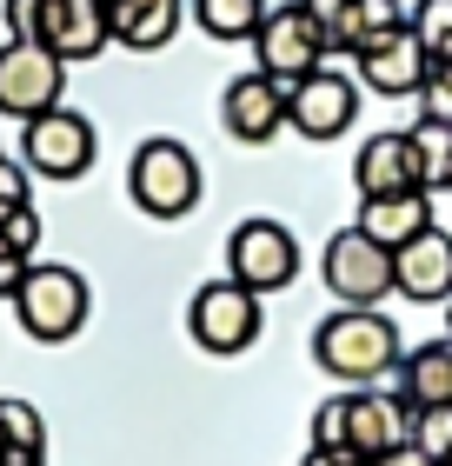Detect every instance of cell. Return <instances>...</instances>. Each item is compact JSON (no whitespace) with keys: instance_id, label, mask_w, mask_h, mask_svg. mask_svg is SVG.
I'll return each instance as SVG.
<instances>
[{"instance_id":"12","label":"cell","mask_w":452,"mask_h":466,"mask_svg":"<svg viewBox=\"0 0 452 466\" xmlns=\"http://www.w3.org/2000/svg\"><path fill=\"white\" fill-rule=\"evenodd\" d=\"M353 180H359V200H379V194H433V187H426V167H419V140L413 134H373L353 154Z\"/></svg>"},{"instance_id":"26","label":"cell","mask_w":452,"mask_h":466,"mask_svg":"<svg viewBox=\"0 0 452 466\" xmlns=\"http://www.w3.org/2000/svg\"><path fill=\"white\" fill-rule=\"evenodd\" d=\"M419 114L433 127H452V60H433L419 80Z\"/></svg>"},{"instance_id":"21","label":"cell","mask_w":452,"mask_h":466,"mask_svg":"<svg viewBox=\"0 0 452 466\" xmlns=\"http://www.w3.org/2000/svg\"><path fill=\"white\" fill-rule=\"evenodd\" d=\"M406 27V7L399 0H353V14H347V54L359 60L366 47H379L386 34H399Z\"/></svg>"},{"instance_id":"1","label":"cell","mask_w":452,"mask_h":466,"mask_svg":"<svg viewBox=\"0 0 452 466\" xmlns=\"http://www.w3.org/2000/svg\"><path fill=\"white\" fill-rule=\"evenodd\" d=\"M313 360H319V373H333V380L373 387V380H386L406 353H399V327L386 320L379 307H339V313L319 320Z\"/></svg>"},{"instance_id":"15","label":"cell","mask_w":452,"mask_h":466,"mask_svg":"<svg viewBox=\"0 0 452 466\" xmlns=\"http://www.w3.org/2000/svg\"><path fill=\"white\" fill-rule=\"evenodd\" d=\"M413 433V407H406V393H347V447L379 460L386 447H399V440Z\"/></svg>"},{"instance_id":"24","label":"cell","mask_w":452,"mask_h":466,"mask_svg":"<svg viewBox=\"0 0 452 466\" xmlns=\"http://www.w3.org/2000/svg\"><path fill=\"white\" fill-rule=\"evenodd\" d=\"M413 440L419 453H433V460H446L452 453V400H439V407H413Z\"/></svg>"},{"instance_id":"16","label":"cell","mask_w":452,"mask_h":466,"mask_svg":"<svg viewBox=\"0 0 452 466\" xmlns=\"http://www.w3.org/2000/svg\"><path fill=\"white\" fill-rule=\"evenodd\" d=\"M426 67H433V54L419 47V34H413V27L386 34L379 47H366V54H359V80H366L373 94H386V100H406V94H419Z\"/></svg>"},{"instance_id":"35","label":"cell","mask_w":452,"mask_h":466,"mask_svg":"<svg viewBox=\"0 0 452 466\" xmlns=\"http://www.w3.org/2000/svg\"><path fill=\"white\" fill-rule=\"evenodd\" d=\"M446 340H452V300H446Z\"/></svg>"},{"instance_id":"3","label":"cell","mask_w":452,"mask_h":466,"mask_svg":"<svg viewBox=\"0 0 452 466\" xmlns=\"http://www.w3.org/2000/svg\"><path fill=\"white\" fill-rule=\"evenodd\" d=\"M126 194L154 220H186L200 207V160H193V147L166 140V134L146 140L134 154V167H126Z\"/></svg>"},{"instance_id":"36","label":"cell","mask_w":452,"mask_h":466,"mask_svg":"<svg viewBox=\"0 0 452 466\" xmlns=\"http://www.w3.org/2000/svg\"><path fill=\"white\" fill-rule=\"evenodd\" d=\"M439 466H452V453H446V460H439Z\"/></svg>"},{"instance_id":"19","label":"cell","mask_w":452,"mask_h":466,"mask_svg":"<svg viewBox=\"0 0 452 466\" xmlns=\"http://www.w3.org/2000/svg\"><path fill=\"white\" fill-rule=\"evenodd\" d=\"M399 393L406 407H439V400H452V340H426L399 360Z\"/></svg>"},{"instance_id":"22","label":"cell","mask_w":452,"mask_h":466,"mask_svg":"<svg viewBox=\"0 0 452 466\" xmlns=\"http://www.w3.org/2000/svg\"><path fill=\"white\" fill-rule=\"evenodd\" d=\"M0 447H20V453H47V420H40L34 400L7 393L0 400Z\"/></svg>"},{"instance_id":"6","label":"cell","mask_w":452,"mask_h":466,"mask_svg":"<svg viewBox=\"0 0 452 466\" xmlns=\"http://www.w3.org/2000/svg\"><path fill=\"white\" fill-rule=\"evenodd\" d=\"M100 140H94V120L74 114V107H54L40 120H20V160L34 167L40 180H80L94 167Z\"/></svg>"},{"instance_id":"11","label":"cell","mask_w":452,"mask_h":466,"mask_svg":"<svg viewBox=\"0 0 452 466\" xmlns=\"http://www.w3.org/2000/svg\"><path fill=\"white\" fill-rule=\"evenodd\" d=\"M220 127L240 147H266L279 127H286V80H273V74H240V80H226V94H220Z\"/></svg>"},{"instance_id":"5","label":"cell","mask_w":452,"mask_h":466,"mask_svg":"<svg viewBox=\"0 0 452 466\" xmlns=\"http://www.w3.org/2000/svg\"><path fill=\"white\" fill-rule=\"evenodd\" d=\"M67 94V60L47 54L40 40H7L0 47V114L7 120H40Z\"/></svg>"},{"instance_id":"2","label":"cell","mask_w":452,"mask_h":466,"mask_svg":"<svg viewBox=\"0 0 452 466\" xmlns=\"http://www.w3.org/2000/svg\"><path fill=\"white\" fill-rule=\"evenodd\" d=\"M87 307H94V293H87V280H80L74 267L34 260L27 280L14 287V313H20V327H27V340H40V347L74 340V333L87 327Z\"/></svg>"},{"instance_id":"32","label":"cell","mask_w":452,"mask_h":466,"mask_svg":"<svg viewBox=\"0 0 452 466\" xmlns=\"http://www.w3.org/2000/svg\"><path fill=\"white\" fill-rule=\"evenodd\" d=\"M306 466H373V460L353 447H306Z\"/></svg>"},{"instance_id":"4","label":"cell","mask_w":452,"mask_h":466,"mask_svg":"<svg viewBox=\"0 0 452 466\" xmlns=\"http://www.w3.org/2000/svg\"><path fill=\"white\" fill-rule=\"evenodd\" d=\"M319 280L339 307H379L386 293H393V247H379L373 233H333L326 253H319Z\"/></svg>"},{"instance_id":"33","label":"cell","mask_w":452,"mask_h":466,"mask_svg":"<svg viewBox=\"0 0 452 466\" xmlns=\"http://www.w3.org/2000/svg\"><path fill=\"white\" fill-rule=\"evenodd\" d=\"M373 466H439V460H433V453H419L413 440H399V447H386V453H379Z\"/></svg>"},{"instance_id":"17","label":"cell","mask_w":452,"mask_h":466,"mask_svg":"<svg viewBox=\"0 0 452 466\" xmlns=\"http://www.w3.org/2000/svg\"><path fill=\"white\" fill-rule=\"evenodd\" d=\"M186 0H106V34L134 54H160L180 34Z\"/></svg>"},{"instance_id":"8","label":"cell","mask_w":452,"mask_h":466,"mask_svg":"<svg viewBox=\"0 0 452 466\" xmlns=\"http://www.w3.org/2000/svg\"><path fill=\"white\" fill-rule=\"evenodd\" d=\"M186 327L206 353H246L260 340V293L240 287V280H213V287L193 293Z\"/></svg>"},{"instance_id":"25","label":"cell","mask_w":452,"mask_h":466,"mask_svg":"<svg viewBox=\"0 0 452 466\" xmlns=\"http://www.w3.org/2000/svg\"><path fill=\"white\" fill-rule=\"evenodd\" d=\"M413 140H419L426 187H446V180H452V127H433V120H419V127H413Z\"/></svg>"},{"instance_id":"9","label":"cell","mask_w":452,"mask_h":466,"mask_svg":"<svg viewBox=\"0 0 452 466\" xmlns=\"http://www.w3.org/2000/svg\"><path fill=\"white\" fill-rule=\"evenodd\" d=\"M253 54H260V74L273 80H306L313 67H326V47H319V27L306 20V7L299 0H286V7H266L260 34H253Z\"/></svg>"},{"instance_id":"10","label":"cell","mask_w":452,"mask_h":466,"mask_svg":"<svg viewBox=\"0 0 452 466\" xmlns=\"http://www.w3.org/2000/svg\"><path fill=\"white\" fill-rule=\"evenodd\" d=\"M353 114H359V87L333 67H313L306 80L286 87V127L306 140H339L353 127Z\"/></svg>"},{"instance_id":"14","label":"cell","mask_w":452,"mask_h":466,"mask_svg":"<svg viewBox=\"0 0 452 466\" xmlns=\"http://www.w3.org/2000/svg\"><path fill=\"white\" fill-rule=\"evenodd\" d=\"M393 293H406L419 307L452 300V233L446 227H426L419 240L393 247Z\"/></svg>"},{"instance_id":"29","label":"cell","mask_w":452,"mask_h":466,"mask_svg":"<svg viewBox=\"0 0 452 466\" xmlns=\"http://www.w3.org/2000/svg\"><path fill=\"white\" fill-rule=\"evenodd\" d=\"M0 240L20 247V253H34V247H40V214H34V207H14V214H0Z\"/></svg>"},{"instance_id":"34","label":"cell","mask_w":452,"mask_h":466,"mask_svg":"<svg viewBox=\"0 0 452 466\" xmlns=\"http://www.w3.org/2000/svg\"><path fill=\"white\" fill-rule=\"evenodd\" d=\"M0 466H47V453H20V447H0Z\"/></svg>"},{"instance_id":"30","label":"cell","mask_w":452,"mask_h":466,"mask_svg":"<svg viewBox=\"0 0 452 466\" xmlns=\"http://www.w3.org/2000/svg\"><path fill=\"white\" fill-rule=\"evenodd\" d=\"M14 207H34L27 200V167H14L7 154H0V214H14Z\"/></svg>"},{"instance_id":"28","label":"cell","mask_w":452,"mask_h":466,"mask_svg":"<svg viewBox=\"0 0 452 466\" xmlns=\"http://www.w3.org/2000/svg\"><path fill=\"white\" fill-rule=\"evenodd\" d=\"M313 447H347V393H333L313 413Z\"/></svg>"},{"instance_id":"18","label":"cell","mask_w":452,"mask_h":466,"mask_svg":"<svg viewBox=\"0 0 452 466\" xmlns=\"http://www.w3.org/2000/svg\"><path fill=\"white\" fill-rule=\"evenodd\" d=\"M359 233H373L379 247H406V240H419L426 227H439L433 220V194H379V200H359Z\"/></svg>"},{"instance_id":"23","label":"cell","mask_w":452,"mask_h":466,"mask_svg":"<svg viewBox=\"0 0 452 466\" xmlns=\"http://www.w3.org/2000/svg\"><path fill=\"white\" fill-rule=\"evenodd\" d=\"M406 27L419 34V47L433 60H452V0H419V7L406 14Z\"/></svg>"},{"instance_id":"37","label":"cell","mask_w":452,"mask_h":466,"mask_svg":"<svg viewBox=\"0 0 452 466\" xmlns=\"http://www.w3.org/2000/svg\"><path fill=\"white\" fill-rule=\"evenodd\" d=\"M446 194H452V180H446Z\"/></svg>"},{"instance_id":"27","label":"cell","mask_w":452,"mask_h":466,"mask_svg":"<svg viewBox=\"0 0 452 466\" xmlns=\"http://www.w3.org/2000/svg\"><path fill=\"white\" fill-rule=\"evenodd\" d=\"M299 7H306V20L319 27V47L347 54V14H353V0H299Z\"/></svg>"},{"instance_id":"7","label":"cell","mask_w":452,"mask_h":466,"mask_svg":"<svg viewBox=\"0 0 452 466\" xmlns=\"http://www.w3.org/2000/svg\"><path fill=\"white\" fill-rule=\"evenodd\" d=\"M226 280H240L253 293H279L299 280V240L279 220H240L226 240Z\"/></svg>"},{"instance_id":"20","label":"cell","mask_w":452,"mask_h":466,"mask_svg":"<svg viewBox=\"0 0 452 466\" xmlns=\"http://www.w3.org/2000/svg\"><path fill=\"white\" fill-rule=\"evenodd\" d=\"M193 20L213 40H253L266 20V0H193Z\"/></svg>"},{"instance_id":"31","label":"cell","mask_w":452,"mask_h":466,"mask_svg":"<svg viewBox=\"0 0 452 466\" xmlns=\"http://www.w3.org/2000/svg\"><path fill=\"white\" fill-rule=\"evenodd\" d=\"M27 267H34V253H20V247L0 240V300H14V287L27 280Z\"/></svg>"},{"instance_id":"13","label":"cell","mask_w":452,"mask_h":466,"mask_svg":"<svg viewBox=\"0 0 452 466\" xmlns=\"http://www.w3.org/2000/svg\"><path fill=\"white\" fill-rule=\"evenodd\" d=\"M34 40L47 54H60L74 67V60H94L106 54V0H40V20H34Z\"/></svg>"}]
</instances>
